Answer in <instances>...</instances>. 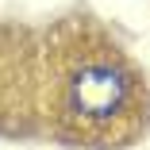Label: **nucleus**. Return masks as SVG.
<instances>
[{
  "label": "nucleus",
  "instance_id": "nucleus-1",
  "mask_svg": "<svg viewBox=\"0 0 150 150\" xmlns=\"http://www.w3.org/2000/svg\"><path fill=\"white\" fill-rule=\"evenodd\" d=\"M69 100H73V108L81 115L104 119L127 100V81L112 66H85L73 77V85H69Z\"/></svg>",
  "mask_w": 150,
  "mask_h": 150
}]
</instances>
